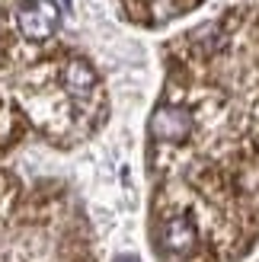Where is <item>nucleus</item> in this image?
I'll return each mask as SVG.
<instances>
[{
	"mask_svg": "<svg viewBox=\"0 0 259 262\" xmlns=\"http://www.w3.org/2000/svg\"><path fill=\"white\" fill-rule=\"evenodd\" d=\"M16 29L26 42L32 45H45L58 35V26H61V10L55 0H19L16 4Z\"/></svg>",
	"mask_w": 259,
	"mask_h": 262,
	"instance_id": "1",
	"label": "nucleus"
},
{
	"mask_svg": "<svg viewBox=\"0 0 259 262\" xmlns=\"http://www.w3.org/2000/svg\"><path fill=\"white\" fill-rule=\"evenodd\" d=\"M112 262H141L138 256H132V253H122V256H115Z\"/></svg>",
	"mask_w": 259,
	"mask_h": 262,
	"instance_id": "2",
	"label": "nucleus"
}]
</instances>
